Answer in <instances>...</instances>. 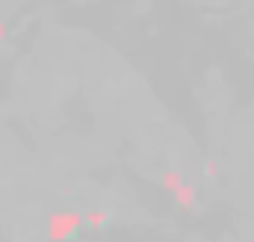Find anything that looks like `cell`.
Instances as JSON below:
<instances>
[{
  "label": "cell",
  "instance_id": "obj_1",
  "mask_svg": "<svg viewBox=\"0 0 254 242\" xmlns=\"http://www.w3.org/2000/svg\"><path fill=\"white\" fill-rule=\"evenodd\" d=\"M83 222H86V219H80L77 213H57V216H51V222H48V237L54 242L71 240V237L80 231Z\"/></svg>",
  "mask_w": 254,
  "mask_h": 242
},
{
  "label": "cell",
  "instance_id": "obj_2",
  "mask_svg": "<svg viewBox=\"0 0 254 242\" xmlns=\"http://www.w3.org/2000/svg\"><path fill=\"white\" fill-rule=\"evenodd\" d=\"M175 198H178L181 210H192V207H195V189H192V186H181V189L175 192Z\"/></svg>",
  "mask_w": 254,
  "mask_h": 242
},
{
  "label": "cell",
  "instance_id": "obj_3",
  "mask_svg": "<svg viewBox=\"0 0 254 242\" xmlns=\"http://www.w3.org/2000/svg\"><path fill=\"white\" fill-rule=\"evenodd\" d=\"M163 186H166L169 192H178V189L184 186V181H181L178 172H166V175H163Z\"/></svg>",
  "mask_w": 254,
  "mask_h": 242
},
{
  "label": "cell",
  "instance_id": "obj_4",
  "mask_svg": "<svg viewBox=\"0 0 254 242\" xmlns=\"http://www.w3.org/2000/svg\"><path fill=\"white\" fill-rule=\"evenodd\" d=\"M107 222V213H101V210H92V213H86V225L89 228H101Z\"/></svg>",
  "mask_w": 254,
  "mask_h": 242
}]
</instances>
